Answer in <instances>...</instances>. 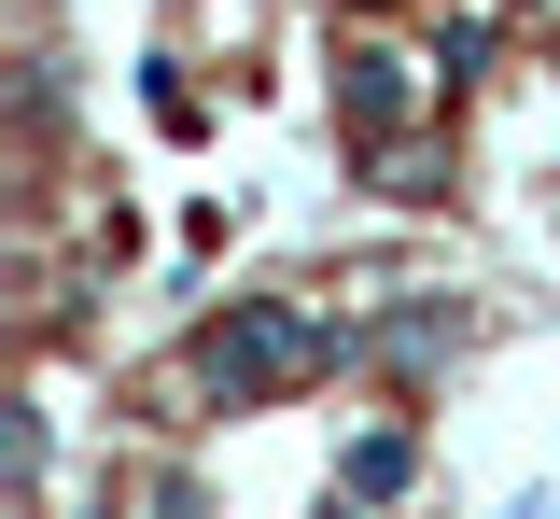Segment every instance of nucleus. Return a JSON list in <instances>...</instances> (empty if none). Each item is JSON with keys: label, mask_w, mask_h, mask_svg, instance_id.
Here are the masks:
<instances>
[{"label": "nucleus", "mask_w": 560, "mask_h": 519, "mask_svg": "<svg viewBox=\"0 0 560 519\" xmlns=\"http://www.w3.org/2000/svg\"><path fill=\"white\" fill-rule=\"evenodd\" d=\"M407 477H420V449H407V422H378V436H350V449H337V492H364V506H393Z\"/></svg>", "instance_id": "obj_4"}, {"label": "nucleus", "mask_w": 560, "mask_h": 519, "mask_svg": "<svg viewBox=\"0 0 560 519\" xmlns=\"http://www.w3.org/2000/svg\"><path fill=\"white\" fill-rule=\"evenodd\" d=\"M323 519H364V492H323Z\"/></svg>", "instance_id": "obj_5"}, {"label": "nucleus", "mask_w": 560, "mask_h": 519, "mask_svg": "<svg viewBox=\"0 0 560 519\" xmlns=\"http://www.w3.org/2000/svg\"><path fill=\"white\" fill-rule=\"evenodd\" d=\"M407 113H420L407 57H393V43H350V57H337V127H350L364 154H393V141H407Z\"/></svg>", "instance_id": "obj_2"}, {"label": "nucleus", "mask_w": 560, "mask_h": 519, "mask_svg": "<svg viewBox=\"0 0 560 519\" xmlns=\"http://www.w3.org/2000/svg\"><path fill=\"white\" fill-rule=\"evenodd\" d=\"M378 337L364 323H337V309H308V296H224L183 337V379H197L210 407H294L308 379H337V366H364Z\"/></svg>", "instance_id": "obj_1"}, {"label": "nucleus", "mask_w": 560, "mask_h": 519, "mask_svg": "<svg viewBox=\"0 0 560 519\" xmlns=\"http://www.w3.org/2000/svg\"><path fill=\"white\" fill-rule=\"evenodd\" d=\"M463 337H477V323H463L448 296H407L393 323H378V366H393V379H434L448 351H463Z\"/></svg>", "instance_id": "obj_3"}]
</instances>
